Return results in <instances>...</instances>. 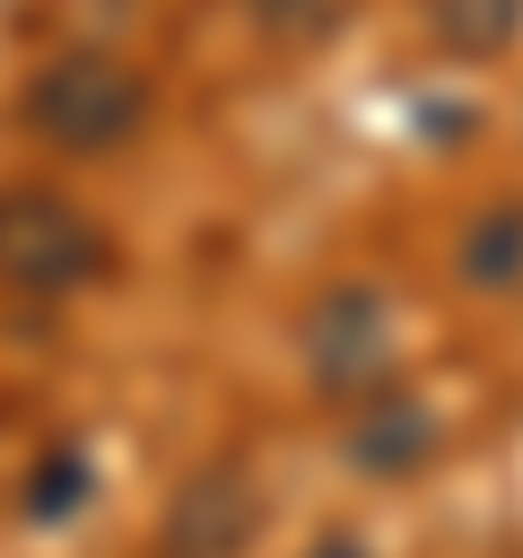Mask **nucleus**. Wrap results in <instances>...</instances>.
Instances as JSON below:
<instances>
[{"label": "nucleus", "mask_w": 523, "mask_h": 558, "mask_svg": "<svg viewBox=\"0 0 523 558\" xmlns=\"http://www.w3.org/2000/svg\"><path fill=\"white\" fill-rule=\"evenodd\" d=\"M244 17H253L270 44L314 52V44H331V35L349 26V0H244Z\"/></svg>", "instance_id": "obj_8"}, {"label": "nucleus", "mask_w": 523, "mask_h": 558, "mask_svg": "<svg viewBox=\"0 0 523 558\" xmlns=\"http://www.w3.org/2000/svg\"><path fill=\"white\" fill-rule=\"evenodd\" d=\"M453 279H462L471 296H506V288H523V201H488V209L462 227V244H453Z\"/></svg>", "instance_id": "obj_6"}, {"label": "nucleus", "mask_w": 523, "mask_h": 558, "mask_svg": "<svg viewBox=\"0 0 523 558\" xmlns=\"http://www.w3.org/2000/svg\"><path fill=\"white\" fill-rule=\"evenodd\" d=\"M87 480H96V471H87V453H52V462L26 480V514H35V523L78 514V506H87Z\"/></svg>", "instance_id": "obj_9"}, {"label": "nucleus", "mask_w": 523, "mask_h": 558, "mask_svg": "<svg viewBox=\"0 0 523 558\" xmlns=\"http://www.w3.org/2000/svg\"><path fill=\"white\" fill-rule=\"evenodd\" d=\"M157 113V87L148 70H131L122 52H61L52 70H35V87L17 96V122L70 157H105V148H131Z\"/></svg>", "instance_id": "obj_1"}, {"label": "nucleus", "mask_w": 523, "mask_h": 558, "mask_svg": "<svg viewBox=\"0 0 523 558\" xmlns=\"http://www.w3.org/2000/svg\"><path fill=\"white\" fill-rule=\"evenodd\" d=\"M253 541H262V488L235 462L192 471L157 523V558H244Z\"/></svg>", "instance_id": "obj_4"}, {"label": "nucleus", "mask_w": 523, "mask_h": 558, "mask_svg": "<svg viewBox=\"0 0 523 558\" xmlns=\"http://www.w3.org/2000/svg\"><path fill=\"white\" fill-rule=\"evenodd\" d=\"M105 235L87 227L78 201L61 192H0V279L26 288V296H70L87 279H105Z\"/></svg>", "instance_id": "obj_2"}, {"label": "nucleus", "mask_w": 523, "mask_h": 558, "mask_svg": "<svg viewBox=\"0 0 523 558\" xmlns=\"http://www.w3.org/2000/svg\"><path fill=\"white\" fill-rule=\"evenodd\" d=\"M427 453H436V410L410 401V392H375V401L349 418V462H357V471L401 480V471H418Z\"/></svg>", "instance_id": "obj_5"}, {"label": "nucleus", "mask_w": 523, "mask_h": 558, "mask_svg": "<svg viewBox=\"0 0 523 558\" xmlns=\"http://www.w3.org/2000/svg\"><path fill=\"white\" fill-rule=\"evenodd\" d=\"M305 366L323 392H375L392 375V314L375 288H331L314 314H305Z\"/></svg>", "instance_id": "obj_3"}, {"label": "nucleus", "mask_w": 523, "mask_h": 558, "mask_svg": "<svg viewBox=\"0 0 523 558\" xmlns=\"http://www.w3.org/2000/svg\"><path fill=\"white\" fill-rule=\"evenodd\" d=\"M314 558H366V549H357V541H323Z\"/></svg>", "instance_id": "obj_10"}, {"label": "nucleus", "mask_w": 523, "mask_h": 558, "mask_svg": "<svg viewBox=\"0 0 523 558\" xmlns=\"http://www.w3.org/2000/svg\"><path fill=\"white\" fill-rule=\"evenodd\" d=\"M427 26H436L445 52L488 61V52H506L523 35V0H427Z\"/></svg>", "instance_id": "obj_7"}]
</instances>
